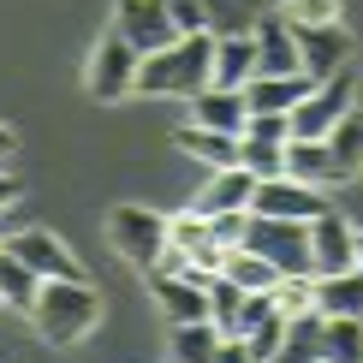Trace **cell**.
<instances>
[{"instance_id": "obj_14", "label": "cell", "mask_w": 363, "mask_h": 363, "mask_svg": "<svg viewBox=\"0 0 363 363\" xmlns=\"http://www.w3.org/2000/svg\"><path fill=\"white\" fill-rule=\"evenodd\" d=\"M155 286V304L167 322H208V280H191V274H149Z\"/></svg>"}, {"instance_id": "obj_35", "label": "cell", "mask_w": 363, "mask_h": 363, "mask_svg": "<svg viewBox=\"0 0 363 363\" xmlns=\"http://www.w3.org/2000/svg\"><path fill=\"white\" fill-rule=\"evenodd\" d=\"M12 208H18V179H12L6 167H0V220H6Z\"/></svg>"}, {"instance_id": "obj_25", "label": "cell", "mask_w": 363, "mask_h": 363, "mask_svg": "<svg viewBox=\"0 0 363 363\" xmlns=\"http://www.w3.org/2000/svg\"><path fill=\"white\" fill-rule=\"evenodd\" d=\"M328 149H334V161H340V173H345V179H357V173H363V113H357V108L345 113L334 131H328Z\"/></svg>"}, {"instance_id": "obj_13", "label": "cell", "mask_w": 363, "mask_h": 363, "mask_svg": "<svg viewBox=\"0 0 363 363\" xmlns=\"http://www.w3.org/2000/svg\"><path fill=\"white\" fill-rule=\"evenodd\" d=\"M191 125H203V131H226V138H245V125H250L245 89H215V84H208L203 96H191Z\"/></svg>"}, {"instance_id": "obj_5", "label": "cell", "mask_w": 363, "mask_h": 363, "mask_svg": "<svg viewBox=\"0 0 363 363\" xmlns=\"http://www.w3.org/2000/svg\"><path fill=\"white\" fill-rule=\"evenodd\" d=\"M238 250H256L280 268V274H315L310 268V220H274V215H250V233Z\"/></svg>"}, {"instance_id": "obj_34", "label": "cell", "mask_w": 363, "mask_h": 363, "mask_svg": "<svg viewBox=\"0 0 363 363\" xmlns=\"http://www.w3.org/2000/svg\"><path fill=\"white\" fill-rule=\"evenodd\" d=\"M215 363H256V357H250V345H245V340L226 334V340H220V352H215Z\"/></svg>"}, {"instance_id": "obj_31", "label": "cell", "mask_w": 363, "mask_h": 363, "mask_svg": "<svg viewBox=\"0 0 363 363\" xmlns=\"http://www.w3.org/2000/svg\"><path fill=\"white\" fill-rule=\"evenodd\" d=\"M208 233H215L226 250H238V245H245V233H250V208H233V215H215V220H208Z\"/></svg>"}, {"instance_id": "obj_20", "label": "cell", "mask_w": 363, "mask_h": 363, "mask_svg": "<svg viewBox=\"0 0 363 363\" xmlns=\"http://www.w3.org/2000/svg\"><path fill=\"white\" fill-rule=\"evenodd\" d=\"M173 149L196 155L208 173H215V167H238V138H226V131H203V125H185V131L173 138Z\"/></svg>"}, {"instance_id": "obj_11", "label": "cell", "mask_w": 363, "mask_h": 363, "mask_svg": "<svg viewBox=\"0 0 363 363\" xmlns=\"http://www.w3.org/2000/svg\"><path fill=\"white\" fill-rule=\"evenodd\" d=\"M352 238H357V226H345V215L322 208L310 220V268L315 274H345L352 268Z\"/></svg>"}, {"instance_id": "obj_4", "label": "cell", "mask_w": 363, "mask_h": 363, "mask_svg": "<svg viewBox=\"0 0 363 363\" xmlns=\"http://www.w3.org/2000/svg\"><path fill=\"white\" fill-rule=\"evenodd\" d=\"M108 245L138 268H155V256L167 250V215L149 203H113L108 215Z\"/></svg>"}, {"instance_id": "obj_6", "label": "cell", "mask_w": 363, "mask_h": 363, "mask_svg": "<svg viewBox=\"0 0 363 363\" xmlns=\"http://www.w3.org/2000/svg\"><path fill=\"white\" fill-rule=\"evenodd\" d=\"M352 108H357V78H352V66H345V72H334V78L315 84L286 119H292V138H328Z\"/></svg>"}, {"instance_id": "obj_18", "label": "cell", "mask_w": 363, "mask_h": 363, "mask_svg": "<svg viewBox=\"0 0 363 363\" xmlns=\"http://www.w3.org/2000/svg\"><path fill=\"white\" fill-rule=\"evenodd\" d=\"M256 78V36H215V89H245Z\"/></svg>"}, {"instance_id": "obj_22", "label": "cell", "mask_w": 363, "mask_h": 363, "mask_svg": "<svg viewBox=\"0 0 363 363\" xmlns=\"http://www.w3.org/2000/svg\"><path fill=\"white\" fill-rule=\"evenodd\" d=\"M36 292H42V280H36V268H24L12 250H0V304L6 310H36Z\"/></svg>"}, {"instance_id": "obj_8", "label": "cell", "mask_w": 363, "mask_h": 363, "mask_svg": "<svg viewBox=\"0 0 363 363\" xmlns=\"http://www.w3.org/2000/svg\"><path fill=\"white\" fill-rule=\"evenodd\" d=\"M322 208H328V196L292 173L256 179V196H250V215H274V220H315Z\"/></svg>"}, {"instance_id": "obj_23", "label": "cell", "mask_w": 363, "mask_h": 363, "mask_svg": "<svg viewBox=\"0 0 363 363\" xmlns=\"http://www.w3.org/2000/svg\"><path fill=\"white\" fill-rule=\"evenodd\" d=\"M220 340L215 322H173V363H215Z\"/></svg>"}, {"instance_id": "obj_17", "label": "cell", "mask_w": 363, "mask_h": 363, "mask_svg": "<svg viewBox=\"0 0 363 363\" xmlns=\"http://www.w3.org/2000/svg\"><path fill=\"white\" fill-rule=\"evenodd\" d=\"M310 89H315V78H304V72H292V78H250L245 84V108L250 113H292Z\"/></svg>"}, {"instance_id": "obj_15", "label": "cell", "mask_w": 363, "mask_h": 363, "mask_svg": "<svg viewBox=\"0 0 363 363\" xmlns=\"http://www.w3.org/2000/svg\"><path fill=\"white\" fill-rule=\"evenodd\" d=\"M286 173L304 179V185H315V191L345 185V173H340V161H334V149H328V138H286Z\"/></svg>"}, {"instance_id": "obj_21", "label": "cell", "mask_w": 363, "mask_h": 363, "mask_svg": "<svg viewBox=\"0 0 363 363\" xmlns=\"http://www.w3.org/2000/svg\"><path fill=\"white\" fill-rule=\"evenodd\" d=\"M322 363H363V322L357 315H334L322 322V345H315Z\"/></svg>"}, {"instance_id": "obj_24", "label": "cell", "mask_w": 363, "mask_h": 363, "mask_svg": "<svg viewBox=\"0 0 363 363\" xmlns=\"http://www.w3.org/2000/svg\"><path fill=\"white\" fill-rule=\"evenodd\" d=\"M226 280H233L238 292H274L280 268L268 262V256H256V250H233L226 256Z\"/></svg>"}, {"instance_id": "obj_37", "label": "cell", "mask_w": 363, "mask_h": 363, "mask_svg": "<svg viewBox=\"0 0 363 363\" xmlns=\"http://www.w3.org/2000/svg\"><path fill=\"white\" fill-rule=\"evenodd\" d=\"M352 268H357V274H363V233L352 238Z\"/></svg>"}, {"instance_id": "obj_32", "label": "cell", "mask_w": 363, "mask_h": 363, "mask_svg": "<svg viewBox=\"0 0 363 363\" xmlns=\"http://www.w3.org/2000/svg\"><path fill=\"white\" fill-rule=\"evenodd\" d=\"M292 24H334L340 18V0H286Z\"/></svg>"}, {"instance_id": "obj_28", "label": "cell", "mask_w": 363, "mask_h": 363, "mask_svg": "<svg viewBox=\"0 0 363 363\" xmlns=\"http://www.w3.org/2000/svg\"><path fill=\"white\" fill-rule=\"evenodd\" d=\"M238 304H245V292H238L226 274L208 280V322H215L220 334H238Z\"/></svg>"}, {"instance_id": "obj_7", "label": "cell", "mask_w": 363, "mask_h": 363, "mask_svg": "<svg viewBox=\"0 0 363 363\" xmlns=\"http://www.w3.org/2000/svg\"><path fill=\"white\" fill-rule=\"evenodd\" d=\"M113 30H119L138 54H161L167 42H179V24H173L167 0H119Z\"/></svg>"}, {"instance_id": "obj_1", "label": "cell", "mask_w": 363, "mask_h": 363, "mask_svg": "<svg viewBox=\"0 0 363 363\" xmlns=\"http://www.w3.org/2000/svg\"><path fill=\"white\" fill-rule=\"evenodd\" d=\"M208 72H215V36H179L161 54L138 60V96L149 101H191L208 89Z\"/></svg>"}, {"instance_id": "obj_36", "label": "cell", "mask_w": 363, "mask_h": 363, "mask_svg": "<svg viewBox=\"0 0 363 363\" xmlns=\"http://www.w3.org/2000/svg\"><path fill=\"white\" fill-rule=\"evenodd\" d=\"M12 155H18V131H12V125H0V167H6Z\"/></svg>"}, {"instance_id": "obj_26", "label": "cell", "mask_w": 363, "mask_h": 363, "mask_svg": "<svg viewBox=\"0 0 363 363\" xmlns=\"http://www.w3.org/2000/svg\"><path fill=\"white\" fill-rule=\"evenodd\" d=\"M238 167H245L250 179H280V173H286V143L238 138Z\"/></svg>"}, {"instance_id": "obj_30", "label": "cell", "mask_w": 363, "mask_h": 363, "mask_svg": "<svg viewBox=\"0 0 363 363\" xmlns=\"http://www.w3.org/2000/svg\"><path fill=\"white\" fill-rule=\"evenodd\" d=\"M167 12L179 24V36H203L208 30V0H167Z\"/></svg>"}, {"instance_id": "obj_9", "label": "cell", "mask_w": 363, "mask_h": 363, "mask_svg": "<svg viewBox=\"0 0 363 363\" xmlns=\"http://www.w3.org/2000/svg\"><path fill=\"white\" fill-rule=\"evenodd\" d=\"M292 36H298V60H304V78H334V72H345V60H352V36L334 24H292Z\"/></svg>"}, {"instance_id": "obj_33", "label": "cell", "mask_w": 363, "mask_h": 363, "mask_svg": "<svg viewBox=\"0 0 363 363\" xmlns=\"http://www.w3.org/2000/svg\"><path fill=\"white\" fill-rule=\"evenodd\" d=\"M245 138H262V143H286V138H292V119H286V113H250Z\"/></svg>"}, {"instance_id": "obj_29", "label": "cell", "mask_w": 363, "mask_h": 363, "mask_svg": "<svg viewBox=\"0 0 363 363\" xmlns=\"http://www.w3.org/2000/svg\"><path fill=\"white\" fill-rule=\"evenodd\" d=\"M245 345H250V357H256V363H268V357L286 345V315H280V310H274V315H262V322L245 334Z\"/></svg>"}, {"instance_id": "obj_10", "label": "cell", "mask_w": 363, "mask_h": 363, "mask_svg": "<svg viewBox=\"0 0 363 363\" xmlns=\"http://www.w3.org/2000/svg\"><path fill=\"white\" fill-rule=\"evenodd\" d=\"M6 250L18 256L24 268H36V280H84L78 256L60 245L54 233H42V226H24V233H12V238H6Z\"/></svg>"}, {"instance_id": "obj_2", "label": "cell", "mask_w": 363, "mask_h": 363, "mask_svg": "<svg viewBox=\"0 0 363 363\" xmlns=\"http://www.w3.org/2000/svg\"><path fill=\"white\" fill-rule=\"evenodd\" d=\"M30 322H36V334L48 345H78L101 322V292L89 280H42Z\"/></svg>"}, {"instance_id": "obj_27", "label": "cell", "mask_w": 363, "mask_h": 363, "mask_svg": "<svg viewBox=\"0 0 363 363\" xmlns=\"http://www.w3.org/2000/svg\"><path fill=\"white\" fill-rule=\"evenodd\" d=\"M268 298H274V310L286 322H292V315H310L315 310V274H280Z\"/></svg>"}, {"instance_id": "obj_19", "label": "cell", "mask_w": 363, "mask_h": 363, "mask_svg": "<svg viewBox=\"0 0 363 363\" xmlns=\"http://www.w3.org/2000/svg\"><path fill=\"white\" fill-rule=\"evenodd\" d=\"M315 310H322V322H334V315H357L363 322V274L357 268H345V274H315Z\"/></svg>"}, {"instance_id": "obj_12", "label": "cell", "mask_w": 363, "mask_h": 363, "mask_svg": "<svg viewBox=\"0 0 363 363\" xmlns=\"http://www.w3.org/2000/svg\"><path fill=\"white\" fill-rule=\"evenodd\" d=\"M250 196H256V179L245 167H215L208 173V185L191 196V215H203V220H215V215H233V208H250Z\"/></svg>"}, {"instance_id": "obj_38", "label": "cell", "mask_w": 363, "mask_h": 363, "mask_svg": "<svg viewBox=\"0 0 363 363\" xmlns=\"http://www.w3.org/2000/svg\"><path fill=\"white\" fill-rule=\"evenodd\" d=\"M0 250H6V238H0Z\"/></svg>"}, {"instance_id": "obj_3", "label": "cell", "mask_w": 363, "mask_h": 363, "mask_svg": "<svg viewBox=\"0 0 363 363\" xmlns=\"http://www.w3.org/2000/svg\"><path fill=\"white\" fill-rule=\"evenodd\" d=\"M138 48H131L119 30H108V36L96 42V54H89V72H84V89L89 101H101V108H119L125 96H138Z\"/></svg>"}, {"instance_id": "obj_16", "label": "cell", "mask_w": 363, "mask_h": 363, "mask_svg": "<svg viewBox=\"0 0 363 363\" xmlns=\"http://www.w3.org/2000/svg\"><path fill=\"white\" fill-rule=\"evenodd\" d=\"M250 36H256V78H292V72H304V60H298V36L280 18H262Z\"/></svg>"}]
</instances>
